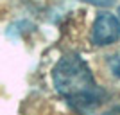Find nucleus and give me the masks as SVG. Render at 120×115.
I'll use <instances>...</instances> for the list:
<instances>
[{
	"mask_svg": "<svg viewBox=\"0 0 120 115\" xmlns=\"http://www.w3.org/2000/svg\"><path fill=\"white\" fill-rule=\"evenodd\" d=\"M57 94L79 111H90L104 101L106 92L97 85L86 61L77 54L63 56L52 70Z\"/></svg>",
	"mask_w": 120,
	"mask_h": 115,
	"instance_id": "1",
	"label": "nucleus"
},
{
	"mask_svg": "<svg viewBox=\"0 0 120 115\" xmlns=\"http://www.w3.org/2000/svg\"><path fill=\"white\" fill-rule=\"evenodd\" d=\"M120 40V20L113 13H99L91 29V41L99 47L111 45Z\"/></svg>",
	"mask_w": 120,
	"mask_h": 115,
	"instance_id": "2",
	"label": "nucleus"
},
{
	"mask_svg": "<svg viewBox=\"0 0 120 115\" xmlns=\"http://www.w3.org/2000/svg\"><path fill=\"white\" fill-rule=\"evenodd\" d=\"M82 2H88V4H93V5H100V7H108V5L115 4V0H82Z\"/></svg>",
	"mask_w": 120,
	"mask_h": 115,
	"instance_id": "3",
	"label": "nucleus"
}]
</instances>
